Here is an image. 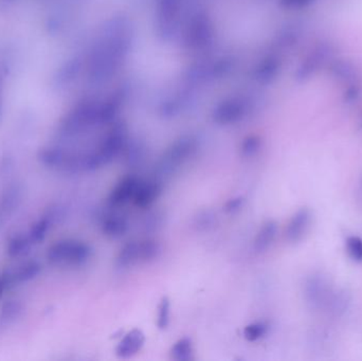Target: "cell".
<instances>
[{
  "instance_id": "obj_1",
  "label": "cell",
  "mask_w": 362,
  "mask_h": 361,
  "mask_svg": "<svg viewBox=\"0 0 362 361\" xmlns=\"http://www.w3.org/2000/svg\"><path fill=\"white\" fill-rule=\"evenodd\" d=\"M198 150L197 140L192 136H183L174 141L163 152L155 167V177L163 180L170 179L196 154Z\"/></svg>"
},
{
  "instance_id": "obj_2",
  "label": "cell",
  "mask_w": 362,
  "mask_h": 361,
  "mask_svg": "<svg viewBox=\"0 0 362 361\" xmlns=\"http://www.w3.org/2000/svg\"><path fill=\"white\" fill-rule=\"evenodd\" d=\"M93 254L91 246L82 239H62L47 248L46 259L55 266L80 267L90 260Z\"/></svg>"
},
{
  "instance_id": "obj_3",
  "label": "cell",
  "mask_w": 362,
  "mask_h": 361,
  "mask_svg": "<svg viewBox=\"0 0 362 361\" xmlns=\"http://www.w3.org/2000/svg\"><path fill=\"white\" fill-rule=\"evenodd\" d=\"M83 153L72 152L59 146H45L37 153V160L42 167L66 174L84 173Z\"/></svg>"
},
{
  "instance_id": "obj_4",
  "label": "cell",
  "mask_w": 362,
  "mask_h": 361,
  "mask_svg": "<svg viewBox=\"0 0 362 361\" xmlns=\"http://www.w3.org/2000/svg\"><path fill=\"white\" fill-rule=\"evenodd\" d=\"M161 254V246L154 239H140L125 244L116 259L118 268H131L140 263L156 260Z\"/></svg>"
},
{
  "instance_id": "obj_5",
  "label": "cell",
  "mask_w": 362,
  "mask_h": 361,
  "mask_svg": "<svg viewBox=\"0 0 362 361\" xmlns=\"http://www.w3.org/2000/svg\"><path fill=\"white\" fill-rule=\"evenodd\" d=\"M62 209L59 206H50L48 209L45 210L44 213L31 225L27 235L34 245L42 243L45 241L49 231L57 224V220L62 216Z\"/></svg>"
},
{
  "instance_id": "obj_6",
  "label": "cell",
  "mask_w": 362,
  "mask_h": 361,
  "mask_svg": "<svg viewBox=\"0 0 362 361\" xmlns=\"http://www.w3.org/2000/svg\"><path fill=\"white\" fill-rule=\"evenodd\" d=\"M140 180L141 178L136 175H127L123 177L110 192L107 199L108 205L118 209L133 201Z\"/></svg>"
},
{
  "instance_id": "obj_7",
  "label": "cell",
  "mask_w": 362,
  "mask_h": 361,
  "mask_svg": "<svg viewBox=\"0 0 362 361\" xmlns=\"http://www.w3.org/2000/svg\"><path fill=\"white\" fill-rule=\"evenodd\" d=\"M163 182L157 177L140 180L139 186L134 196L133 203L140 209L151 207L160 197Z\"/></svg>"
},
{
  "instance_id": "obj_8",
  "label": "cell",
  "mask_w": 362,
  "mask_h": 361,
  "mask_svg": "<svg viewBox=\"0 0 362 361\" xmlns=\"http://www.w3.org/2000/svg\"><path fill=\"white\" fill-rule=\"evenodd\" d=\"M312 223V212L308 208L298 210L287 224L285 239L288 243H299L303 239Z\"/></svg>"
},
{
  "instance_id": "obj_9",
  "label": "cell",
  "mask_w": 362,
  "mask_h": 361,
  "mask_svg": "<svg viewBox=\"0 0 362 361\" xmlns=\"http://www.w3.org/2000/svg\"><path fill=\"white\" fill-rule=\"evenodd\" d=\"M23 187L19 182L8 184L0 196V223L13 215L23 203Z\"/></svg>"
},
{
  "instance_id": "obj_10",
  "label": "cell",
  "mask_w": 362,
  "mask_h": 361,
  "mask_svg": "<svg viewBox=\"0 0 362 361\" xmlns=\"http://www.w3.org/2000/svg\"><path fill=\"white\" fill-rule=\"evenodd\" d=\"M25 312L23 301L18 298H10L0 307V335L12 328Z\"/></svg>"
},
{
  "instance_id": "obj_11",
  "label": "cell",
  "mask_w": 362,
  "mask_h": 361,
  "mask_svg": "<svg viewBox=\"0 0 362 361\" xmlns=\"http://www.w3.org/2000/svg\"><path fill=\"white\" fill-rule=\"evenodd\" d=\"M146 343V335L142 331L134 329L127 333L116 348V355L118 357L129 358L139 353Z\"/></svg>"
},
{
  "instance_id": "obj_12",
  "label": "cell",
  "mask_w": 362,
  "mask_h": 361,
  "mask_svg": "<svg viewBox=\"0 0 362 361\" xmlns=\"http://www.w3.org/2000/svg\"><path fill=\"white\" fill-rule=\"evenodd\" d=\"M102 232L110 239H120L129 231V222L121 214H108L102 220Z\"/></svg>"
},
{
  "instance_id": "obj_13",
  "label": "cell",
  "mask_w": 362,
  "mask_h": 361,
  "mask_svg": "<svg viewBox=\"0 0 362 361\" xmlns=\"http://www.w3.org/2000/svg\"><path fill=\"white\" fill-rule=\"evenodd\" d=\"M278 235V224L274 220H268L259 229L253 242V248L257 252H264L274 244Z\"/></svg>"
},
{
  "instance_id": "obj_14",
  "label": "cell",
  "mask_w": 362,
  "mask_h": 361,
  "mask_svg": "<svg viewBox=\"0 0 362 361\" xmlns=\"http://www.w3.org/2000/svg\"><path fill=\"white\" fill-rule=\"evenodd\" d=\"M34 244L27 233H15L8 237L6 245V252L10 258H21L31 249Z\"/></svg>"
},
{
  "instance_id": "obj_15",
  "label": "cell",
  "mask_w": 362,
  "mask_h": 361,
  "mask_svg": "<svg viewBox=\"0 0 362 361\" xmlns=\"http://www.w3.org/2000/svg\"><path fill=\"white\" fill-rule=\"evenodd\" d=\"M12 271L16 279L17 285H21L36 279L42 271V265L36 260L27 261L21 263Z\"/></svg>"
},
{
  "instance_id": "obj_16",
  "label": "cell",
  "mask_w": 362,
  "mask_h": 361,
  "mask_svg": "<svg viewBox=\"0 0 362 361\" xmlns=\"http://www.w3.org/2000/svg\"><path fill=\"white\" fill-rule=\"evenodd\" d=\"M193 345L191 339L183 337L174 343L171 350V356L176 361H189L193 360Z\"/></svg>"
},
{
  "instance_id": "obj_17",
  "label": "cell",
  "mask_w": 362,
  "mask_h": 361,
  "mask_svg": "<svg viewBox=\"0 0 362 361\" xmlns=\"http://www.w3.org/2000/svg\"><path fill=\"white\" fill-rule=\"evenodd\" d=\"M269 326L266 322L259 321L253 322L248 324L244 329V337L249 343H255V341H261L262 338L267 335Z\"/></svg>"
},
{
  "instance_id": "obj_18",
  "label": "cell",
  "mask_w": 362,
  "mask_h": 361,
  "mask_svg": "<svg viewBox=\"0 0 362 361\" xmlns=\"http://www.w3.org/2000/svg\"><path fill=\"white\" fill-rule=\"evenodd\" d=\"M170 315H171V301L168 297H163L158 305L157 312V326L159 330H165L170 324Z\"/></svg>"
},
{
  "instance_id": "obj_19",
  "label": "cell",
  "mask_w": 362,
  "mask_h": 361,
  "mask_svg": "<svg viewBox=\"0 0 362 361\" xmlns=\"http://www.w3.org/2000/svg\"><path fill=\"white\" fill-rule=\"evenodd\" d=\"M123 153H124V158L129 165H140L144 160V148L140 144H131L127 142Z\"/></svg>"
},
{
  "instance_id": "obj_20",
  "label": "cell",
  "mask_w": 362,
  "mask_h": 361,
  "mask_svg": "<svg viewBox=\"0 0 362 361\" xmlns=\"http://www.w3.org/2000/svg\"><path fill=\"white\" fill-rule=\"evenodd\" d=\"M306 296H308V301L310 303L316 304V303L320 302L321 299L325 296L323 282L320 281V279H317V278L310 280L306 285Z\"/></svg>"
},
{
  "instance_id": "obj_21",
  "label": "cell",
  "mask_w": 362,
  "mask_h": 361,
  "mask_svg": "<svg viewBox=\"0 0 362 361\" xmlns=\"http://www.w3.org/2000/svg\"><path fill=\"white\" fill-rule=\"evenodd\" d=\"M259 148H261V140H259V138L255 137V136H250V137H247L244 142H243L242 146H240V152H242L243 156L246 157V158H250V157L255 156L259 152Z\"/></svg>"
},
{
  "instance_id": "obj_22",
  "label": "cell",
  "mask_w": 362,
  "mask_h": 361,
  "mask_svg": "<svg viewBox=\"0 0 362 361\" xmlns=\"http://www.w3.org/2000/svg\"><path fill=\"white\" fill-rule=\"evenodd\" d=\"M346 251L355 262H362V239L359 237H348Z\"/></svg>"
},
{
  "instance_id": "obj_23",
  "label": "cell",
  "mask_w": 362,
  "mask_h": 361,
  "mask_svg": "<svg viewBox=\"0 0 362 361\" xmlns=\"http://www.w3.org/2000/svg\"><path fill=\"white\" fill-rule=\"evenodd\" d=\"M15 286L18 285H17L16 279H15L12 269L2 271L0 273V299L6 295V292L12 290Z\"/></svg>"
},
{
  "instance_id": "obj_24",
  "label": "cell",
  "mask_w": 362,
  "mask_h": 361,
  "mask_svg": "<svg viewBox=\"0 0 362 361\" xmlns=\"http://www.w3.org/2000/svg\"><path fill=\"white\" fill-rule=\"evenodd\" d=\"M214 222L215 216L211 212H202L195 218V227L198 230H208Z\"/></svg>"
},
{
  "instance_id": "obj_25",
  "label": "cell",
  "mask_w": 362,
  "mask_h": 361,
  "mask_svg": "<svg viewBox=\"0 0 362 361\" xmlns=\"http://www.w3.org/2000/svg\"><path fill=\"white\" fill-rule=\"evenodd\" d=\"M244 203V197H234V199H229V201L225 203V211L227 212V213H235V212L240 211V210L242 209Z\"/></svg>"
}]
</instances>
